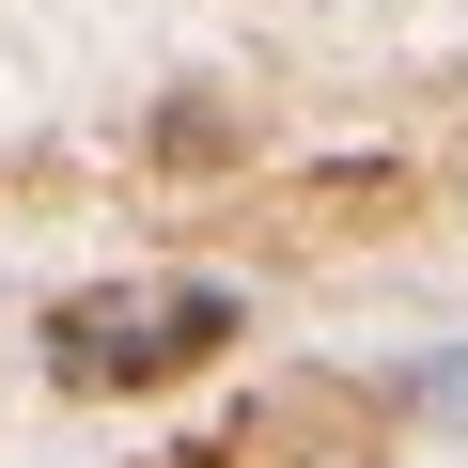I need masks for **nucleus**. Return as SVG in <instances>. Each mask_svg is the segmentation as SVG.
<instances>
[{
	"mask_svg": "<svg viewBox=\"0 0 468 468\" xmlns=\"http://www.w3.org/2000/svg\"><path fill=\"white\" fill-rule=\"evenodd\" d=\"M406 406H421V421H468V359H421V375H406Z\"/></svg>",
	"mask_w": 468,
	"mask_h": 468,
	"instance_id": "39448f33",
	"label": "nucleus"
},
{
	"mask_svg": "<svg viewBox=\"0 0 468 468\" xmlns=\"http://www.w3.org/2000/svg\"><path fill=\"white\" fill-rule=\"evenodd\" d=\"M406 187H421L406 156H344V172H297V187H282V218H313V234H359V218H390Z\"/></svg>",
	"mask_w": 468,
	"mask_h": 468,
	"instance_id": "7ed1b4c3",
	"label": "nucleus"
},
{
	"mask_svg": "<svg viewBox=\"0 0 468 468\" xmlns=\"http://www.w3.org/2000/svg\"><path fill=\"white\" fill-rule=\"evenodd\" d=\"M234 328V282H79L63 313H48V390H79V406H125V390H172V375H203Z\"/></svg>",
	"mask_w": 468,
	"mask_h": 468,
	"instance_id": "f257e3e1",
	"label": "nucleus"
},
{
	"mask_svg": "<svg viewBox=\"0 0 468 468\" xmlns=\"http://www.w3.org/2000/svg\"><path fill=\"white\" fill-rule=\"evenodd\" d=\"M250 452H313V468H375L390 452V390H359V375H282V390H250L218 437H187L172 468H250Z\"/></svg>",
	"mask_w": 468,
	"mask_h": 468,
	"instance_id": "f03ea898",
	"label": "nucleus"
},
{
	"mask_svg": "<svg viewBox=\"0 0 468 468\" xmlns=\"http://www.w3.org/2000/svg\"><path fill=\"white\" fill-rule=\"evenodd\" d=\"M156 156H172V172H203V156H234V110H218V94H187V110H156Z\"/></svg>",
	"mask_w": 468,
	"mask_h": 468,
	"instance_id": "20e7f679",
	"label": "nucleus"
}]
</instances>
